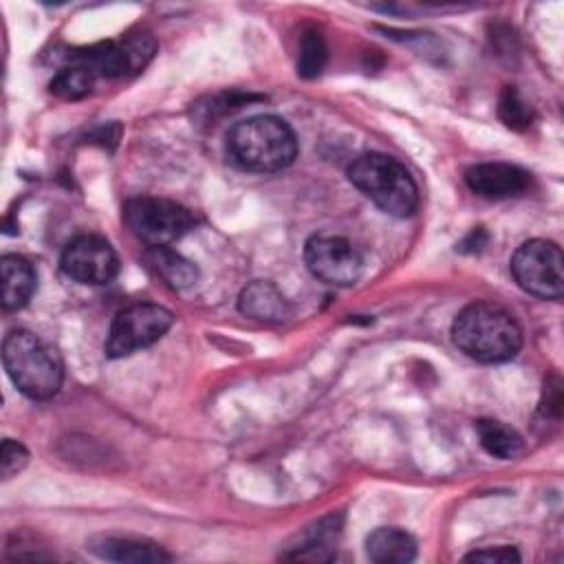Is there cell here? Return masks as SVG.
<instances>
[{"label": "cell", "instance_id": "1", "mask_svg": "<svg viewBox=\"0 0 564 564\" xmlns=\"http://www.w3.org/2000/svg\"><path fill=\"white\" fill-rule=\"evenodd\" d=\"M452 341L480 364H500L513 359L522 348V328L507 308L476 300L454 317Z\"/></svg>", "mask_w": 564, "mask_h": 564}, {"label": "cell", "instance_id": "2", "mask_svg": "<svg viewBox=\"0 0 564 564\" xmlns=\"http://www.w3.org/2000/svg\"><path fill=\"white\" fill-rule=\"evenodd\" d=\"M225 148L236 167L253 174H273L295 161L297 137L284 119L256 115L229 128Z\"/></svg>", "mask_w": 564, "mask_h": 564}, {"label": "cell", "instance_id": "3", "mask_svg": "<svg viewBox=\"0 0 564 564\" xmlns=\"http://www.w3.org/2000/svg\"><path fill=\"white\" fill-rule=\"evenodd\" d=\"M2 364L13 386L29 399L44 401L57 394L64 379L59 352L31 330H9L2 341Z\"/></svg>", "mask_w": 564, "mask_h": 564}, {"label": "cell", "instance_id": "4", "mask_svg": "<svg viewBox=\"0 0 564 564\" xmlns=\"http://www.w3.org/2000/svg\"><path fill=\"white\" fill-rule=\"evenodd\" d=\"M348 181L388 216L405 218L419 207V187L414 178L405 165L388 154H359L348 165Z\"/></svg>", "mask_w": 564, "mask_h": 564}, {"label": "cell", "instance_id": "5", "mask_svg": "<svg viewBox=\"0 0 564 564\" xmlns=\"http://www.w3.org/2000/svg\"><path fill=\"white\" fill-rule=\"evenodd\" d=\"M123 223L148 247H167L194 227V216L174 200L137 196L126 200Z\"/></svg>", "mask_w": 564, "mask_h": 564}, {"label": "cell", "instance_id": "6", "mask_svg": "<svg viewBox=\"0 0 564 564\" xmlns=\"http://www.w3.org/2000/svg\"><path fill=\"white\" fill-rule=\"evenodd\" d=\"M509 267L522 291L542 300H560L564 295V258L553 240L533 238L522 242Z\"/></svg>", "mask_w": 564, "mask_h": 564}, {"label": "cell", "instance_id": "7", "mask_svg": "<svg viewBox=\"0 0 564 564\" xmlns=\"http://www.w3.org/2000/svg\"><path fill=\"white\" fill-rule=\"evenodd\" d=\"M172 322L174 313L161 304H130L115 315L104 344V352L110 359H121L141 348H148L170 330Z\"/></svg>", "mask_w": 564, "mask_h": 564}, {"label": "cell", "instance_id": "8", "mask_svg": "<svg viewBox=\"0 0 564 564\" xmlns=\"http://www.w3.org/2000/svg\"><path fill=\"white\" fill-rule=\"evenodd\" d=\"M154 40L148 33L126 35L123 40H108L82 51H73L68 62L90 68L99 77H123L139 73L154 55Z\"/></svg>", "mask_w": 564, "mask_h": 564}, {"label": "cell", "instance_id": "9", "mask_svg": "<svg viewBox=\"0 0 564 564\" xmlns=\"http://www.w3.org/2000/svg\"><path fill=\"white\" fill-rule=\"evenodd\" d=\"M304 262L313 278L333 286H350L364 271L359 251L346 238L333 234L311 236L304 245Z\"/></svg>", "mask_w": 564, "mask_h": 564}, {"label": "cell", "instance_id": "10", "mask_svg": "<svg viewBox=\"0 0 564 564\" xmlns=\"http://www.w3.org/2000/svg\"><path fill=\"white\" fill-rule=\"evenodd\" d=\"M59 267L64 275L73 282L99 286L117 278L119 258L108 240L93 234H84L73 238L64 247L59 256Z\"/></svg>", "mask_w": 564, "mask_h": 564}, {"label": "cell", "instance_id": "11", "mask_svg": "<svg viewBox=\"0 0 564 564\" xmlns=\"http://www.w3.org/2000/svg\"><path fill=\"white\" fill-rule=\"evenodd\" d=\"M467 187L482 196V198H511L522 194L529 183L531 174L513 163L491 161V163H476L465 172Z\"/></svg>", "mask_w": 564, "mask_h": 564}, {"label": "cell", "instance_id": "12", "mask_svg": "<svg viewBox=\"0 0 564 564\" xmlns=\"http://www.w3.org/2000/svg\"><path fill=\"white\" fill-rule=\"evenodd\" d=\"M344 516L341 513H328L306 527L293 544L286 546L282 557L286 560H306V562H328L335 555V542L341 533Z\"/></svg>", "mask_w": 564, "mask_h": 564}, {"label": "cell", "instance_id": "13", "mask_svg": "<svg viewBox=\"0 0 564 564\" xmlns=\"http://www.w3.org/2000/svg\"><path fill=\"white\" fill-rule=\"evenodd\" d=\"M238 311L251 319L278 324L291 315V304L273 282L253 280L240 291Z\"/></svg>", "mask_w": 564, "mask_h": 564}, {"label": "cell", "instance_id": "14", "mask_svg": "<svg viewBox=\"0 0 564 564\" xmlns=\"http://www.w3.org/2000/svg\"><path fill=\"white\" fill-rule=\"evenodd\" d=\"M97 557L110 560V562H132V564H156V562H170L172 555L165 553L159 544L148 540H134V538H115L104 535L90 540L88 546Z\"/></svg>", "mask_w": 564, "mask_h": 564}, {"label": "cell", "instance_id": "15", "mask_svg": "<svg viewBox=\"0 0 564 564\" xmlns=\"http://www.w3.org/2000/svg\"><path fill=\"white\" fill-rule=\"evenodd\" d=\"M0 271H2V308L4 311L22 308L31 300L37 286V275L33 264L18 253H7L0 258Z\"/></svg>", "mask_w": 564, "mask_h": 564}, {"label": "cell", "instance_id": "16", "mask_svg": "<svg viewBox=\"0 0 564 564\" xmlns=\"http://www.w3.org/2000/svg\"><path fill=\"white\" fill-rule=\"evenodd\" d=\"M366 553L377 564H408L416 557V540L399 527H379L366 538Z\"/></svg>", "mask_w": 564, "mask_h": 564}, {"label": "cell", "instance_id": "17", "mask_svg": "<svg viewBox=\"0 0 564 564\" xmlns=\"http://www.w3.org/2000/svg\"><path fill=\"white\" fill-rule=\"evenodd\" d=\"M145 262L174 291L189 289L198 282V269L170 247H148Z\"/></svg>", "mask_w": 564, "mask_h": 564}, {"label": "cell", "instance_id": "18", "mask_svg": "<svg viewBox=\"0 0 564 564\" xmlns=\"http://www.w3.org/2000/svg\"><path fill=\"white\" fill-rule=\"evenodd\" d=\"M476 434H478L480 447L489 456L500 458V460L516 458L524 447V441H522L520 432L513 430L511 425L498 421V419H478L476 421Z\"/></svg>", "mask_w": 564, "mask_h": 564}, {"label": "cell", "instance_id": "19", "mask_svg": "<svg viewBox=\"0 0 564 564\" xmlns=\"http://www.w3.org/2000/svg\"><path fill=\"white\" fill-rule=\"evenodd\" d=\"M95 82H97V75L90 68H86L77 62H68L51 79V93L57 95L59 99H70L73 101V99L86 97L93 90Z\"/></svg>", "mask_w": 564, "mask_h": 564}, {"label": "cell", "instance_id": "20", "mask_svg": "<svg viewBox=\"0 0 564 564\" xmlns=\"http://www.w3.org/2000/svg\"><path fill=\"white\" fill-rule=\"evenodd\" d=\"M328 59V46L324 35L317 29H306L300 40V55H297V73L304 79L317 77Z\"/></svg>", "mask_w": 564, "mask_h": 564}, {"label": "cell", "instance_id": "21", "mask_svg": "<svg viewBox=\"0 0 564 564\" xmlns=\"http://www.w3.org/2000/svg\"><path fill=\"white\" fill-rule=\"evenodd\" d=\"M498 117L511 130H527L533 121V108L522 99L518 88L507 86L498 99Z\"/></svg>", "mask_w": 564, "mask_h": 564}, {"label": "cell", "instance_id": "22", "mask_svg": "<svg viewBox=\"0 0 564 564\" xmlns=\"http://www.w3.org/2000/svg\"><path fill=\"white\" fill-rule=\"evenodd\" d=\"M29 463V452L22 443L13 441V438H4L2 441V452H0V474L2 478H11L18 471L24 469V465Z\"/></svg>", "mask_w": 564, "mask_h": 564}, {"label": "cell", "instance_id": "23", "mask_svg": "<svg viewBox=\"0 0 564 564\" xmlns=\"http://www.w3.org/2000/svg\"><path fill=\"white\" fill-rule=\"evenodd\" d=\"M467 562H500V564H509V562H520V553L513 546H489V549H478L469 555H465Z\"/></svg>", "mask_w": 564, "mask_h": 564}, {"label": "cell", "instance_id": "24", "mask_svg": "<svg viewBox=\"0 0 564 564\" xmlns=\"http://www.w3.org/2000/svg\"><path fill=\"white\" fill-rule=\"evenodd\" d=\"M485 245H487V231L482 227H474L471 234L458 245V251L474 253V251H480Z\"/></svg>", "mask_w": 564, "mask_h": 564}]
</instances>
